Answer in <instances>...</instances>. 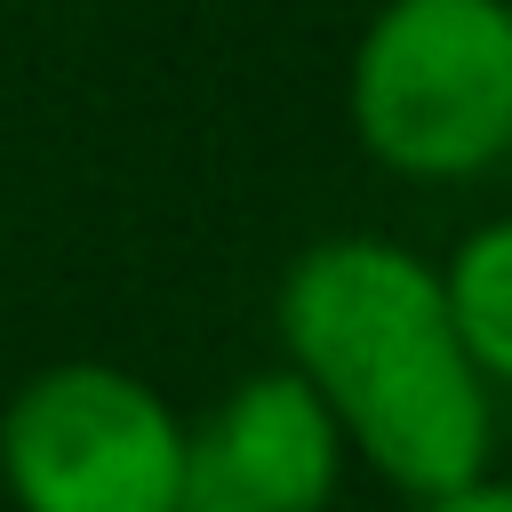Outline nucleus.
Masks as SVG:
<instances>
[{
    "instance_id": "7ed1b4c3",
    "label": "nucleus",
    "mask_w": 512,
    "mask_h": 512,
    "mask_svg": "<svg viewBox=\"0 0 512 512\" xmlns=\"http://www.w3.org/2000/svg\"><path fill=\"white\" fill-rule=\"evenodd\" d=\"M0 488L16 512H176L184 416L112 360H56L0 416Z\"/></svg>"
},
{
    "instance_id": "20e7f679",
    "label": "nucleus",
    "mask_w": 512,
    "mask_h": 512,
    "mask_svg": "<svg viewBox=\"0 0 512 512\" xmlns=\"http://www.w3.org/2000/svg\"><path fill=\"white\" fill-rule=\"evenodd\" d=\"M344 480V432L328 400L280 360L240 376L200 424H184L176 512H328Z\"/></svg>"
},
{
    "instance_id": "f03ea898",
    "label": "nucleus",
    "mask_w": 512,
    "mask_h": 512,
    "mask_svg": "<svg viewBox=\"0 0 512 512\" xmlns=\"http://www.w3.org/2000/svg\"><path fill=\"white\" fill-rule=\"evenodd\" d=\"M352 136L416 184H472L512 152V8L384 0L352 48Z\"/></svg>"
},
{
    "instance_id": "f257e3e1",
    "label": "nucleus",
    "mask_w": 512,
    "mask_h": 512,
    "mask_svg": "<svg viewBox=\"0 0 512 512\" xmlns=\"http://www.w3.org/2000/svg\"><path fill=\"white\" fill-rule=\"evenodd\" d=\"M280 352L328 400L344 456L400 496H448L496 464V376L472 368L440 312V272L376 232L312 240L280 280Z\"/></svg>"
},
{
    "instance_id": "39448f33",
    "label": "nucleus",
    "mask_w": 512,
    "mask_h": 512,
    "mask_svg": "<svg viewBox=\"0 0 512 512\" xmlns=\"http://www.w3.org/2000/svg\"><path fill=\"white\" fill-rule=\"evenodd\" d=\"M440 272V312L480 376H512V224H472Z\"/></svg>"
},
{
    "instance_id": "423d86ee",
    "label": "nucleus",
    "mask_w": 512,
    "mask_h": 512,
    "mask_svg": "<svg viewBox=\"0 0 512 512\" xmlns=\"http://www.w3.org/2000/svg\"><path fill=\"white\" fill-rule=\"evenodd\" d=\"M424 512H512V496H504V480L488 472V480H472V488H448V496H424Z\"/></svg>"
}]
</instances>
